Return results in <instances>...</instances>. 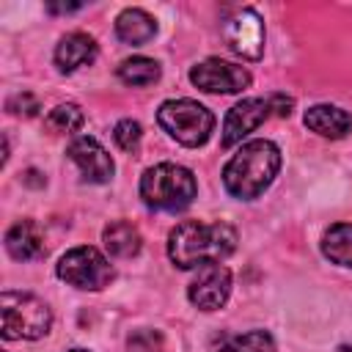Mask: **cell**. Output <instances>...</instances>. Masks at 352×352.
Wrapping results in <instances>:
<instances>
[{
    "label": "cell",
    "instance_id": "obj_3",
    "mask_svg": "<svg viewBox=\"0 0 352 352\" xmlns=\"http://www.w3.org/2000/svg\"><path fill=\"white\" fill-rule=\"evenodd\" d=\"M195 190L198 184H195L192 170L176 162H160L140 176V198L151 209L179 212L192 204Z\"/></svg>",
    "mask_w": 352,
    "mask_h": 352
},
{
    "label": "cell",
    "instance_id": "obj_22",
    "mask_svg": "<svg viewBox=\"0 0 352 352\" xmlns=\"http://www.w3.org/2000/svg\"><path fill=\"white\" fill-rule=\"evenodd\" d=\"M129 352H162V336L157 330H138L126 341Z\"/></svg>",
    "mask_w": 352,
    "mask_h": 352
},
{
    "label": "cell",
    "instance_id": "obj_25",
    "mask_svg": "<svg viewBox=\"0 0 352 352\" xmlns=\"http://www.w3.org/2000/svg\"><path fill=\"white\" fill-rule=\"evenodd\" d=\"M82 6L80 3H50L47 6V11H52V14H69V11H80Z\"/></svg>",
    "mask_w": 352,
    "mask_h": 352
},
{
    "label": "cell",
    "instance_id": "obj_5",
    "mask_svg": "<svg viewBox=\"0 0 352 352\" xmlns=\"http://www.w3.org/2000/svg\"><path fill=\"white\" fill-rule=\"evenodd\" d=\"M160 126L182 146H204L214 129V116L192 99H168L157 110Z\"/></svg>",
    "mask_w": 352,
    "mask_h": 352
},
{
    "label": "cell",
    "instance_id": "obj_17",
    "mask_svg": "<svg viewBox=\"0 0 352 352\" xmlns=\"http://www.w3.org/2000/svg\"><path fill=\"white\" fill-rule=\"evenodd\" d=\"M322 253L338 267H352V223L330 226L322 236Z\"/></svg>",
    "mask_w": 352,
    "mask_h": 352
},
{
    "label": "cell",
    "instance_id": "obj_6",
    "mask_svg": "<svg viewBox=\"0 0 352 352\" xmlns=\"http://www.w3.org/2000/svg\"><path fill=\"white\" fill-rule=\"evenodd\" d=\"M58 278L66 280L69 286L99 292V289H104L116 278V270H113V264L96 248L80 245V248H72V250H66L60 256Z\"/></svg>",
    "mask_w": 352,
    "mask_h": 352
},
{
    "label": "cell",
    "instance_id": "obj_21",
    "mask_svg": "<svg viewBox=\"0 0 352 352\" xmlns=\"http://www.w3.org/2000/svg\"><path fill=\"white\" fill-rule=\"evenodd\" d=\"M140 138H143V129H140V124L132 121V118L118 121L116 129H113V140H116V146L124 148V151H138Z\"/></svg>",
    "mask_w": 352,
    "mask_h": 352
},
{
    "label": "cell",
    "instance_id": "obj_18",
    "mask_svg": "<svg viewBox=\"0 0 352 352\" xmlns=\"http://www.w3.org/2000/svg\"><path fill=\"white\" fill-rule=\"evenodd\" d=\"M118 77L132 88H143V85H151L160 80V63L138 55V58H129L118 66Z\"/></svg>",
    "mask_w": 352,
    "mask_h": 352
},
{
    "label": "cell",
    "instance_id": "obj_19",
    "mask_svg": "<svg viewBox=\"0 0 352 352\" xmlns=\"http://www.w3.org/2000/svg\"><path fill=\"white\" fill-rule=\"evenodd\" d=\"M217 352H275V341L267 330H250L228 338Z\"/></svg>",
    "mask_w": 352,
    "mask_h": 352
},
{
    "label": "cell",
    "instance_id": "obj_2",
    "mask_svg": "<svg viewBox=\"0 0 352 352\" xmlns=\"http://www.w3.org/2000/svg\"><path fill=\"white\" fill-rule=\"evenodd\" d=\"M278 168H280V151L272 140H248L226 162L223 184L234 198L250 201L258 198L272 184Z\"/></svg>",
    "mask_w": 352,
    "mask_h": 352
},
{
    "label": "cell",
    "instance_id": "obj_10",
    "mask_svg": "<svg viewBox=\"0 0 352 352\" xmlns=\"http://www.w3.org/2000/svg\"><path fill=\"white\" fill-rule=\"evenodd\" d=\"M66 154L80 168V173H82L85 182L104 184V182L113 179V170H116L113 157L107 154V148L96 138H77V140H72V146H69Z\"/></svg>",
    "mask_w": 352,
    "mask_h": 352
},
{
    "label": "cell",
    "instance_id": "obj_14",
    "mask_svg": "<svg viewBox=\"0 0 352 352\" xmlns=\"http://www.w3.org/2000/svg\"><path fill=\"white\" fill-rule=\"evenodd\" d=\"M305 126L322 138H344L352 129V113L336 107V104H314L302 116Z\"/></svg>",
    "mask_w": 352,
    "mask_h": 352
},
{
    "label": "cell",
    "instance_id": "obj_23",
    "mask_svg": "<svg viewBox=\"0 0 352 352\" xmlns=\"http://www.w3.org/2000/svg\"><path fill=\"white\" fill-rule=\"evenodd\" d=\"M6 110L11 116H36L38 113V99L33 94H16L6 102Z\"/></svg>",
    "mask_w": 352,
    "mask_h": 352
},
{
    "label": "cell",
    "instance_id": "obj_13",
    "mask_svg": "<svg viewBox=\"0 0 352 352\" xmlns=\"http://www.w3.org/2000/svg\"><path fill=\"white\" fill-rule=\"evenodd\" d=\"M6 250L16 261H33L44 256V236L33 220H19L6 231Z\"/></svg>",
    "mask_w": 352,
    "mask_h": 352
},
{
    "label": "cell",
    "instance_id": "obj_4",
    "mask_svg": "<svg viewBox=\"0 0 352 352\" xmlns=\"http://www.w3.org/2000/svg\"><path fill=\"white\" fill-rule=\"evenodd\" d=\"M0 333L6 341L14 338H41L50 333L52 314L44 300L28 292H3L0 294Z\"/></svg>",
    "mask_w": 352,
    "mask_h": 352
},
{
    "label": "cell",
    "instance_id": "obj_12",
    "mask_svg": "<svg viewBox=\"0 0 352 352\" xmlns=\"http://www.w3.org/2000/svg\"><path fill=\"white\" fill-rule=\"evenodd\" d=\"M94 58H96V41L88 33H80V30L66 33L55 47V66L66 74L91 63Z\"/></svg>",
    "mask_w": 352,
    "mask_h": 352
},
{
    "label": "cell",
    "instance_id": "obj_1",
    "mask_svg": "<svg viewBox=\"0 0 352 352\" xmlns=\"http://www.w3.org/2000/svg\"><path fill=\"white\" fill-rule=\"evenodd\" d=\"M234 248H236V228L223 220L214 223L184 220L168 236V256L182 270H192V267L201 270L206 264H217L220 258L231 256Z\"/></svg>",
    "mask_w": 352,
    "mask_h": 352
},
{
    "label": "cell",
    "instance_id": "obj_8",
    "mask_svg": "<svg viewBox=\"0 0 352 352\" xmlns=\"http://www.w3.org/2000/svg\"><path fill=\"white\" fill-rule=\"evenodd\" d=\"M190 82L206 94H239L250 85V74L236 63L206 58L190 69Z\"/></svg>",
    "mask_w": 352,
    "mask_h": 352
},
{
    "label": "cell",
    "instance_id": "obj_24",
    "mask_svg": "<svg viewBox=\"0 0 352 352\" xmlns=\"http://www.w3.org/2000/svg\"><path fill=\"white\" fill-rule=\"evenodd\" d=\"M267 102H270V110L275 113V116H289L292 113V96H286V94H272V96H267Z\"/></svg>",
    "mask_w": 352,
    "mask_h": 352
},
{
    "label": "cell",
    "instance_id": "obj_16",
    "mask_svg": "<svg viewBox=\"0 0 352 352\" xmlns=\"http://www.w3.org/2000/svg\"><path fill=\"white\" fill-rule=\"evenodd\" d=\"M102 239H104L107 253L116 256V258H132V256H138L140 248H143L140 231H138L132 223H126V220H116V223L104 226Z\"/></svg>",
    "mask_w": 352,
    "mask_h": 352
},
{
    "label": "cell",
    "instance_id": "obj_9",
    "mask_svg": "<svg viewBox=\"0 0 352 352\" xmlns=\"http://www.w3.org/2000/svg\"><path fill=\"white\" fill-rule=\"evenodd\" d=\"M231 294V272L223 264H206L198 270V278L190 283L187 297L201 311H217Z\"/></svg>",
    "mask_w": 352,
    "mask_h": 352
},
{
    "label": "cell",
    "instance_id": "obj_11",
    "mask_svg": "<svg viewBox=\"0 0 352 352\" xmlns=\"http://www.w3.org/2000/svg\"><path fill=\"white\" fill-rule=\"evenodd\" d=\"M270 102L267 99H242L239 104H234L223 121V146L231 148L236 143H242L245 135H250L267 116H270Z\"/></svg>",
    "mask_w": 352,
    "mask_h": 352
},
{
    "label": "cell",
    "instance_id": "obj_27",
    "mask_svg": "<svg viewBox=\"0 0 352 352\" xmlns=\"http://www.w3.org/2000/svg\"><path fill=\"white\" fill-rule=\"evenodd\" d=\"M69 352H88V349H69Z\"/></svg>",
    "mask_w": 352,
    "mask_h": 352
},
{
    "label": "cell",
    "instance_id": "obj_20",
    "mask_svg": "<svg viewBox=\"0 0 352 352\" xmlns=\"http://www.w3.org/2000/svg\"><path fill=\"white\" fill-rule=\"evenodd\" d=\"M85 116L82 110L74 104V102H66V104H58L50 116H47V126L52 132H77L82 126Z\"/></svg>",
    "mask_w": 352,
    "mask_h": 352
},
{
    "label": "cell",
    "instance_id": "obj_15",
    "mask_svg": "<svg viewBox=\"0 0 352 352\" xmlns=\"http://www.w3.org/2000/svg\"><path fill=\"white\" fill-rule=\"evenodd\" d=\"M157 33V22L151 14H146L143 8H126L118 14L116 19V36L124 41V44H132V47H140L146 41H151Z\"/></svg>",
    "mask_w": 352,
    "mask_h": 352
},
{
    "label": "cell",
    "instance_id": "obj_7",
    "mask_svg": "<svg viewBox=\"0 0 352 352\" xmlns=\"http://www.w3.org/2000/svg\"><path fill=\"white\" fill-rule=\"evenodd\" d=\"M223 36L228 50L245 60H258L264 52V22L253 8L234 11L223 25Z\"/></svg>",
    "mask_w": 352,
    "mask_h": 352
},
{
    "label": "cell",
    "instance_id": "obj_26",
    "mask_svg": "<svg viewBox=\"0 0 352 352\" xmlns=\"http://www.w3.org/2000/svg\"><path fill=\"white\" fill-rule=\"evenodd\" d=\"M338 352H352V346H338Z\"/></svg>",
    "mask_w": 352,
    "mask_h": 352
}]
</instances>
